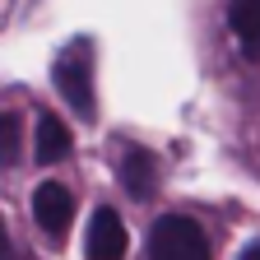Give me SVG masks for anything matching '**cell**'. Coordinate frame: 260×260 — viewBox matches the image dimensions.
Returning a JSON list of instances; mask_svg holds the SVG:
<instances>
[{"label":"cell","instance_id":"obj_6","mask_svg":"<svg viewBox=\"0 0 260 260\" xmlns=\"http://www.w3.org/2000/svg\"><path fill=\"white\" fill-rule=\"evenodd\" d=\"M121 186H125L130 200H149L158 190V162L149 149H135V144L121 149Z\"/></svg>","mask_w":260,"mask_h":260},{"label":"cell","instance_id":"obj_5","mask_svg":"<svg viewBox=\"0 0 260 260\" xmlns=\"http://www.w3.org/2000/svg\"><path fill=\"white\" fill-rule=\"evenodd\" d=\"M70 144H75L70 125H65L56 112H42L38 116V130H32V158H38L42 168H56V162L70 158Z\"/></svg>","mask_w":260,"mask_h":260},{"label":"cell","instance_id":"obj_2","mask_svg":"<svg viewBox=\"0 0 260 260\" xmlns=\"http://www.w3.org/2000/svg\"><path fill=\"white\" fill-rule=\"evenodd\" d=\"M149 260H209L200 223L186 214H162L149 233Z\"/></svg>","mask_w":260,"mask_h":260},{"label":"cell","instance_id":"obj_3","mask_svg":"<svg viewBox=\"0 0 260 260\" xmlns=\"http://www.w3.org/2000/svg\"><path fill=\"white\" fill-rule=\"evenodd\" d=\"M32 218H38V228H42L51 242H60L65 228H70V218H75V195H70V186H65V181H42L38 190H32Z\"/></svg>","mask_w":260,"mask_h":260},{"label":"cell","instance_id":"obj_1","mask_svg":"<svg viewBox=\"0 0 260 260\" xmlns=\"http://www.w3.org/2000/svg\"><path fill=\"white\" fill-rule=\"evenodd\" d=\"M56 88L60 98L79 112V121H93V47L88 38H79L75 47H65L56 56Z\"/></svg>","mask_w":260,"mask_h":260},{"label":"cell","instance_id":"obj_9","mask_svg":"<svg viewBox=\"0 0 260 260\" xmlns=\"http://www.w3.org/2000/svg\"><path fill=\"white\" fill-rule=\"evenodd\" d=\"M0 260H10V233H5V218H0Z\"/></svg>","mask_w":260,"mask_h":260},{"label":"cell","instance_id":"obj_7","mask_svg":"<svg viewBox=\"0 0 260 260\" xmlns=\"http://www.w3.org/2000/svg\"><path fill=\"white\" fill-rule=\"evenodd\" d=\"M228 28L246 60L260 65V0H228Z\"/></svg>","mask_w":260,"mask_h":260},{"label":"cell","instance_id":"obj_4","mask_svg":"<svg viewBox=\"0 0 260 260\" xmlns=\"http://www.w3.org/2000/svg\"><path fill=\"white\" fill-rule=\"evenodd\" d=\"M125 246H130V237H125V223H121V214L103 205V209L93 214V223H88L84 255H88V260H121V255H125Z\"/></svg>","mask_w":260,"mask_h":260},{"label":"cell","instance_id":"obj_8","mask_svg":"<svg viewBox=\"0 0 260 260\" xmlns=\"http://www.w3.org/2000/svg\"><path fill=\"white\" fill-rule=\"evenodd\" d=\"M19 149H23L19 112H0V168H14V162H19Z\"/></svg>","mask_w":260,"mask_h":260},{"label":"cell","instance_id":"obj_10","mask_svg":"<svg viewBox=\"0 0 260 260\" xmlns=\"http://www.w3.org/2000/svg\"><path fill=\"white\" fill-rule=\"evenodd\" d=\"M242 260H260V242H255V246H246V251H242Z\"/></svg>","mask_w":260,"mask_h":260}]
</instances>
